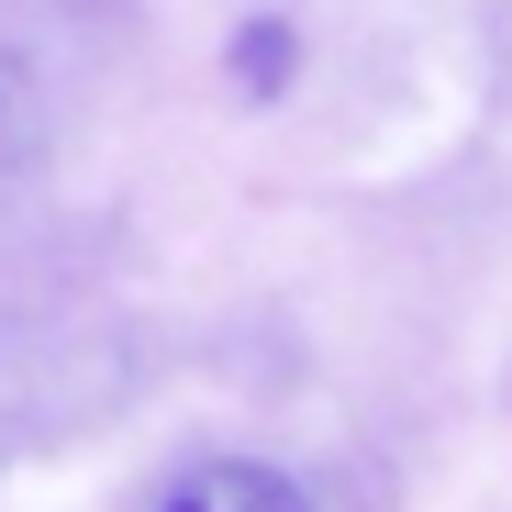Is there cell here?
Masks as SVG:
<instances>
[{
	"label": "cell",
	"instance_id": "6da1fadb",
	"mask_svg": "<svg viewBox=\"0 0 512 512\" xmlns=\"http://www.w3.org/2000/svg\"><path fill=\"white\" fill-rule=\"evenodd\" d=\"M145 512H312V490L279 468V457H245V446H212L190 468H167V490Z\"/></svg>",
	"mask_w": 512,
	"mask_h": 512
},
{
	"label": "cell",
	"instance_id": "7a4b0ae2",
	"mask_svg": "<svg viewBox=\"0 0 512 512\" xmlns=\"http://www.w3.org/2000/svg\"><path fill=\"white\" fill-rule=\"evenodd\" d=\"M34 167H45V67L0 34V212L23 201Z\"/></svg>",
	"mask_w": 512,
	"mask_h": 512
},
{
	"label": "cell",
	"instance_id": "3957f363",
	"mask_svg": "<svg viewBox=\"0 0 512 512\" xmlns=\"http://www.w3.org/2000/svg\"><path fill=\"white\" fill-rule=\"evenodd\" d=\"M223 67H234L245 101H279L290 78H301V23H290V12H245L234 45H223Z\"/></svg>",
	"mask_w": 512,
	"mask_h": 512
}]
</instances>
